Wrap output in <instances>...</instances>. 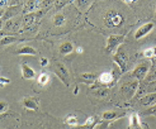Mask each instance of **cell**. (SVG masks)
Returning a JSON list of instances; mask_svg holds the SVG:
<instances>
[{
  "mask_svg": "<svg viewBox=\"0 0 156 129\" xmlns=\"http://www.w3.org/2000/svg\"><path fill=\"white\" fill-rule=\"evenodd\" d=\"M138 85H140V81L137 79L128 80V81L122 83L121 85V95L124 100H131V99L137 94Z\"/></svg>",
  "mask_w": 156,
  "mask_h": 129,
  "instance_id": "obj_1",
  "label": "cell"
},
{
  "mask_svg": "<svg viewBox=\"0 0 156 129\" xmlns=\"http://www.w3.org/2000/svg\"><path fill=\"white\" fill-rule=\"evenodd\" d=\"M113 61L115 62L117 67L119 68V71H121L122 73L126 72V70H127V63H128V56H127V52L123 49L122 46L114 52Z\"/></svg>",
  "mask_w": 156,
  "mask_h": 129,
  "instance_id": "obj_2",
  "label": "cell"
},
{
  "mask_svg": "<svg viewBox=\"0 0 156 129\" xmlns=\"http://www.w3.org/2000/svg\"><path fill=\"white\" fill-rule=\"evenodd\" d=\"M124 39H126V37H124L123 34H111L107 38L105 51L108 53H114L122 46Z\"/></svg>",
  "mask_w": 156,
  "mask_h": 129,
  "instance_id": "obj_3",
  "label": "cell"
},
{
  "mask_svg": "<svg viewBox=\"0 0 156 129\" xmlns=\"http://www.w3.org/2000/svg\"><path fill=\"white\" fill-rule=\"evenodd\" d=\"M124 22L123 15L115 10H108L105 17H104V23L105 25L109 28H114V27H119L122 23Z\"/></svg>",
  "mask_w": 156,
  "mask_h": 129,
  "instance_id": "obj_4",
  "label": "cell"
},
{
  "mask_svg": "<svg viewBox=\"0 0 156 129\" xmlns=\"http://www.w3.org/2000/svg\"><path fill=\"white\" fill-rule=\"evenodd\" d=\"M53 72L56 73V76L65 83L66 86H70V75H69V71L64 63L55 62L53 63Z\"/></svg>",
  "mask_w": 156,
  "mask_h": 129,
  "instance_id": "obj_5",
  "label": "cell"
},
{
  "mask_svg": "<svg viewBox=\"0 0 156 129\" xmlns=\"http://www.w3.org/2000/svg\"><path fill=\"white\" fill-rule=\"evenodd\" d=\"M150 68H151V63L150 62H141L138 66H136L133 68V71H132V76H133L135 79H137L138 81H142L146 79V76L147 73H149L150 71Z\"/></svg>",
  "mask_w": 156,
  "mask_h": 129,
  "instance_id": "obj_6",
  "label": "cell"
},
{
  "mask_svg": "<svg viewBox=\"0 0 156 129\" xmlns=\"http://www.w3.org/2000/svg\"><path fill=\"white\" fill-rule=\"evenodd\" d=\"M154 27H155V24H154L152 22L145 23V24H142V25L135 32V38H136V39H141V38L146 37L147 34L151 33V30L154 29Z\"/></svg>",
  "mask_w": 156,
  "mask_h": 129,
  "instance_id": "obj_7",
  "label": "cell"
},
{
  "mask_svg": "<svg viewBox=\"0 0 156 129\" xmlns=\"http://www.w3.org/2000/svg\"><path fill=\"white\" fill-rule=\"evenodd\" d=\"M20 72H22V77L26 80H32L36 77V71L27 63L20 65Z\"/></svg>",
  "mask_w": 156,
  "mask_h": 129,
  "instance_id": "obj_8",
  "label": "cell"
},
{
  "mask_svg": "<svg viewBox=\"0 0 156 129\" xmlns=\"http://www.w3.org/2000/svg\"><path fill=\"white\" fill-rule=\"evenodd\" d=\"M140 105L142 106H152L156 104V93H147L138 100Z\"/></svg>",
  "mask_w": 156,
  "mask_h": 129,
  "instance_id": "obj_9",
  "label": "cell"
},
{
  "mask_svg": "<svg viewBox=\"0 0 156 129\" xmlns=\"http://www.w3.org/2000/svg\"><path fill=\"white\" fill-rule=\"evenodd\" d=\"M124 115V113H117V111H113V110H108V111H104L102 114V120H109V121H113V120H117Z\"/></svg>",
  "mask_w": 156,
  "mask_h": 129,
  "instance_id": "obj_10",
  "label": "cell"
},
{
  "mask_svg": "<svg viewBox=\"0 0 156 129\" xmlns=\"http://www.w3.org/2000/svg\"><path fill=\"white\" fill-rule=\"evenodd\" d=\"M38 5H40V0H27V3L24 4V8H23V13L24 14L34 13Z\"/></svg>",
  "mask_w": 156,
  "mask_h": 129,
  "instance_id": "obj_11",
  "label": "cell"
},
{
  "mask_svg": "<svg viewBox=\"0 0 156 129\" xmlns=\"http://www.w3.org/2000/svg\"><path fill=\"white\" fill-rule=\"evenodd\" d=\"M74 51H75V47L71 42H64L62 44H60V47H58V52L62 56H67L70 53H73Z\"/></svg>",
  "mask_w": 156,
  "mask_h": 129,
  "instance_id": "obj_12",
  "label": "cell"
},
{
  "mask_svg": "<svg viewBox=\"0 0 156 129\" xmlns=\"http://www.w3.org/2000/svg\"><path fill=\"white\" fill-rule=\"evenodd\" d=\"M98 81L100 83H103V85H109V83L114 82V76H113V72H102L99 75L98 77Z\"/></svg>",
  "mask_w": 156,
  "mask_h": 129,
  "instance_id": "obj_13",
  "label": "cell"
},
{
  "mask_svg": "<svg viewBox=\"0 0 156 129\" xmlns=\"http://www.w3.org/2000/svg\"><path fill=\"white\" fill-rule=\"evenodd\" d=\"M17 53L19 56H36L37 55V49L30 47V46H23V47L18 48Z\"/></svg>",
  "mask_w": 156,
  "mask_h": 129,
  "instance_id": "obj_14",
  "label": "cell"
},
{
  "mask_svg": "<svg viewBox=\"0 0 156 129\" xmlns=\"http://www.w3.org/2000/svg\"><path fill=\"white\" fill-rule=\"evenodd\" d=\"M98 80V77L94 73H90V72H84L79 75V81L80 82H85V83H94Z\"/></svg>",
  "mask_w": 156,
  "mask_h": 129,
  "instance_id": "obj_15",
  "label": "cell"
},
{
  "mask_svg": "<svg viewBox=\"0 0 156 129\" xmlns=\"http://www.w3.org/2000/svg\"><path fill=\"white\" fill-rule=\"evenodd\" d=\"M23 106L29 110H38V103L34 97H24L23 99Z\"/></svg>",
  "mask_w": 156,
  "mask_h": 129,
  "instance_id": "obj_16",
  "label": "cell"
},
{
  "mask_svg": "<svg viewBox=\"0 0 156 129\" xmlns=\"http://www.w3.org/2000/svg\"><path fill=\"white\" fill-rule=\"evenodd\" d=\"M95 124H97L95 118H94V117H89L87 120H85V123H84L83 125L79 124L77 127H75V129H94Z\"/></svg>",
  "mask_w": 156,
  "mask_h": 129,
  "instance_id": "obj_17",
  "label": "cell"
},
{
  "mask_svg": "<svg viewBox=\"0 0 156 129\" xmlns=\"http://www.w3.org/2000/svg\"><path fill=\"white\" fill-rule=\"evenodd\" d=\"M129 124L132 128H142V123H141V120H140L138 114H136V113L131 114L129 115Z\"/></svg>",
  "mask_w": 156,
  "mask_h": 129,
  "instance_id": "obj_18",
  "label": "cell"
},
{
  "mask_svg": "<svg viewBox=\"0 0 156 129\" xmlns=\"http://www.w3.org/2000/svg\"><path fill=\"white\" fill-rule=\"evenodd\" d=\"M53 24L56 25V27L65 25V24H66V17H65L64 14H61V13L56 14V15L53 17Z\"/></svg>",
  "mask_w": 156,
  "mask_h": 129,
  "instance_id": "obj_19",
  "label": "cell"
},
{
  "mask_svg": "<svg viewBox=\"0 0 156 129\" xmlns=\"http://www.w3.org/2000/svg\"><path fill=\"white\" fill-rule=\"evenodd\" d=\"M37 81L40 85L44 86V85H47L48 81H50V75L47 72H41L40 75H38V77H37Z\"/></svg>",
  "mask_w": 156,
  "mask_h": 129,
  "instance_id": "obj_20",
  "label": "cell"
},
{
  "mask_svg": "<svg viewBox=\"0 0 156 129\" xmlns=\"http://www.w3.org/2000/svg\"><path fill=\"white\" fill-rule=\"evenodd\" d=\"M18 39H17V37H14V36H4L2 39H0V44L2 46H8V44H12V43H14V42H17Z\"/></svg>",
  "mask_w": 156,
  "mask_h": 129,
  "instance_id": "obj_21",
  "label": "cell"
},
{
  "mask_svg": "<svg viewBox=\"0 0 156 129\" xmlns=\"http://www.w3.org/2000/svg\"><path fill=\"white\" fill-rule=\"evenodd\" d=\"M65 121H66V124L71 125V127H77L79 125V119H77V117H75V115H67Z\"/></svg>",
  "mask_w": 156,
  "mask_h": 129,
  "instance_id": "obj_22",
  "label": "cell"
},
{
  "mask_svg": "<svg viewBox=\"0 0 156 129\" xmlns=\"http://www.w3.org/2000/svg\"><path fill=\"white\" fill-rule=\"evenodd\" d=\"M112 121L109 120H103V121H99V123L95 124L94 129H109V125H111Z\"/></svg>",
  "mask_w": 156,
  "mask_h": 129,
  "instance_id": "obj_23",
  "label": "cell"
},
{
  "mask_svg": "<svg viewBox=\"0 0 156 129\" xmlns=\"http://www.w3.org/2000/svg\"><path fill=\"white\" fill-rule=\"evenodd\" d=\"M109 94V90L103 87V89H97L94 91V96H98V97H105L107 95Z\"/></svg>",
  "mask_w": 156,
  "mask_h": 129,
  "instance_id": "obj_24",
  "label": "cell"
},
{
  "mask_svg": "<svg viewBox=\"0 0 156 129\" xmlns=\"http://www.w3.org/2000/svg\"><path fill=\"white\" fill-rule=\"evenodd\" d=\"M144 56L146 58H154L156 56V49L154 47H150V48H146L144 51Z\"/></svg>",
  "mask_w": 156,
  "mask_h": 129,
  "instance_id": "obj_25",
  "label": "cell"
},
{
  "mask_svg": "<svg viewBox=\"0 0 156 129\" xmlns=\"http://www.w3.org/2000/svg\"><path fill=\"white\" fill-rule=\"evenodd\" d=\"M147 82H151V81H156V68H150V71H149V73H147V76H146V79H145Z\"/></svg>",
  "mask_w": 156,
  "mask_h": 129,
  "instance_id": "obj_26",
  "label": "cell"
},
{
  "mask_svg": "<svg viewBox=\"0 0 156 129\" xmlns=\"http://www.w3.org/2000/svg\"><path fill=\"white\" fill-rule=\"evenodd\" d=\"M144 115L146 117H152V115H156V104L152 105V106H149L145 111H144Z\"/></svg>",
  "mask_w": 156,
  "mask_h": 129,
  "instance_id": "obj_27",
  "label": "cell"
},
{
  "mask_svg": "<svg viewBox=\"0 0 156 129\" xmlns=\"http://www.w3.org/2000/svg\"><path fill=\"white\" fill-rule=\"evenodd\" d=\"M90 2H91V0H77L76 5H77V8H79V9L84 10L85 8H87V6L90 4Z\"/></svg>",
  "mask_w": 156,
  "mask_h": 129,
  "instance_id": "obj_28",
  "label": "cell"
},
{
  "mask_svg": "<svg viewBox=\"0 0 156 129\" xmlns=\"http://www.w3.org/2000/svg\"><path fill=\"white\" fill-rule=\"evenodd\" d=\"M147 93H156V81H151L147 83V87H146Z\"/></svg>",
  "mask_w": 156,
  "mask_h": 129,
  "instance_id": "obj_29",
  "label": "cell"
},
{
  "mask_svg": "<svg viewBox=\"0 0 156 129\" xmlns=\"http://www.w3.org/2000/svg\"><path fill=\"white\" fill-rule=\"evenodd\" d=\"M8 103L6 101H0V114H4L8 110Z\"/></svg>",
  "mask_w": 156,
  "mask_h": 129,
  "instance_id": "obj_30",
  "label": "cell"
},
{
  "mask_svg": "<svg viewBox=\"0 0 156 129\" xmlns=\"http://www.w3.org/2000/svg\"><path fill=\"white\" fill-rule=\"evenodd\" d=\"M9 82H10V80L8 77H3V76H0V86H5Z\"/></svg>",
  "mask_w": 156,
  "mask_h": 129,
  "instance_id": "obj_31",
  "label": "cell"
},
{
  "mask_svg": "<svg viewBox=\"0 0 156 129\" xmlns=\"http://www.w3.org/2000/svg\"><path fill=\"white\" fill-rule=\"evenodd\" d=\"M40 63H41L42 67L48 66V58H47V57H42V58L40 59Z\"/></svg>",
  "mask_w": 156,
  "mask_h": 129,
  "instance_id": "obj_32",
  "label": "cell"
},
{
  "mask_svg": "<svg viewBox=\"0 0 156 129\" xmlns=\"http://www.w3.org/2000/svg\"><path fill=\"white\" fill-rule=\"evenodd\" d=\"M8 2H9V0H0V6H5L8 4Z\"/></svg>",
  "mask_w": 156,
  "mask_h": 129,
  "instance_id": "obj_33",
  "label": "cell"
},
{
  "mask_svg": "<svg viewBox=\"0 0 156 129\" xmlns=\"http://www.w3.org/2000/svg\"><path fill=\"white\" fill-rule=\"evenodd\" d=\"M76 52L77 53H83V47H77L76 48Z\"/></svg>",
  "mask_w": 156,
  "mask_h": 129,
  "instance_id": "obj_34",
  "label": "cell"
},
{
  "mask_svg": "<svg viewBox=\"0 0 156 129\" xmlns=\"http://www.w3.org/2000/svg\"><path fill=\"white\" fill-rule=\"evenodd\" d=\"M123 2H126V3H128V4H132V3H135L136 0H123Z\"/></svg>",
  "mask_w": 156,
  "mask_h": 129,
  "instance_id": "obj_35",
  "label": "cell"
},
{
  "mask_svg": "<svg viewBox=\"0 0 156 129\" xmlns=\"http://www.w3.org/2000/svg\"><path fill=\"white\" fill-rule=\"evenodd\" d=\"M154 63H155V65H156V56H155V57H154Z\"/></svg>",
  "mask_w": 156,
  "mask_h": 129,
  "instance_id": "obj_36",
  "label": "cell"
},
{
  "mask_svg": "<svg viewBox=\"0 0 156 129\" xmlns=\"http://www.w3.org/2000/svg\"><path fill=\"white\" fill-rule=\"evenodd\" d=\"M2 14H3V10H0V18H2Z\"/></svg>",
  "mask_w": 156,
  "mask_h": 129,
  "instance_id": "obj_37",
  "label": "cell"
},
{
  "mask_svg": "<svg viewBox=\"0 0 156 129\" xmlns=\"http://www.w3.org/2000/svg\"><path fill=\"white\" fill-rule=\"evenodd\" d=\"M0 29H2V22H0Z\"/></svg>",
  "mask_w": 156,
  "mask_h": 129,
  "instance_id": "obj_38",
  "label": "cell"
}]
</instances>
